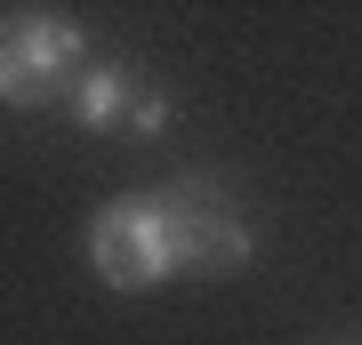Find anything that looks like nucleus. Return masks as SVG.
I'll list each match as a JSON object with an SVG mask.
<instances>
[{"label":"nucleus","mask_w":362,"mask_h":345,"mask_svg":"<svg viewBox=\"0 0 362 345\" xmlns=\"http://www.w3.org/2000/svg\"><path fill=\"white\" fill-rule=\"evenodd\" d=\"M89 265L113 289H161L194 273V241H185V201L169 193H121L89 217Z\"/></svg>","instance_id":"f257e3e1"},{"label":"nucleus","mask_w":362,"mask_h":345,"mask_svg":"<svg viewBox=\"0 0 362 345\" xmlns=\"http://www.w3.org/2000/svg\"><path fill=\"white\" fill-rule=\"evenodd\" d=\"M89 56V32L57 8H16L0 16V104H40L65 97V80Z\"/></svg>","instance_id":"f03ea898"},{"label":"nucleus","mask_w":362,"mask_h":345,"mask_svg":"<svg viewBox=\"0 0 362 345\" xmlns=\"http://www.w3.org/2000/svg\"><path fill=\"white\" fill-rule=\"evenodd\" d=\"M177 201H185V241H194V273H233V265H250V257H258V225H250L242 209L226 201V185L185 177V185H177Z\"/></svg>","instance_id":"7ed1b4c3"},{"label":"nucleus","mask_w":362,"mask_h":345,"mask_svg":"<svg viewBox=\"0 0 362 345\" xmlns=\"http://www.w3.org/2000/svg\"><path fill=\"white\" fill-rule=\"evenodd\" d=\"M137 89H145V73H129V64H81L65 80V113L81 128H129Z\"/></svg>","instance_id":"20e7f679"},{"label":"nucleus","mask_w":362,"mask_h":345,"mask_svg":"<svg viewBox=\"0 0 362 345\" xmlns=\"http://www.w3.org/2000/svg\"><path fill=\"white\" fill-rule=\"evenodd\" d=\"M169 113H177V104H169V89H161V80H145V89H137V104H129V137H161V128H169Z\"/></svg>","instance_id":"39448f33"}]
</instances>
